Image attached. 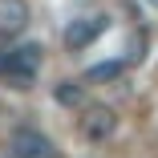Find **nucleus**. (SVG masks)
Wrapping results in <instances>:
<instances>
[{
	"instance_id": "4",
	"label": "nucleus",
	"mask_w": 158,
	"mask_h": 158,
	"mask_svg": "<svg viewBox=\"0 0 158 158\" xmlns=\"http://www.w3.org/2000/svg\"><path fill=\"white\" fill-rule=\"evenodd\" d=\"M106 24H110L106 16H81V20H73V24L65 28V45H69L73 53H81L85 45H93V37H98Z\"/></svg>"
},
{
	"instance_id": "5",
	"label": "nucleus",
	"mask_w": 158,
	"mask_h": 158,
	"mask_svg": "<svg viewBox=\"0 0 158 158\" xmlns=\"http://www.w3.org/2000/svg\"><path fill=\"white\" fill-rule=\"evenodd\" d=\"M28 28V4L24 0H0V37H20Z\"/></svg>"
},
{
	"instance_id": "8",
	"label": "nucleus",
	"mask_w": 158,
	"mask_h": 158,
	"mask_svg": "<svg viewBox=\"0 0 158 158\" xmlns=\"http://www.w3.org/2000/svg\"><path fill=\"white\" fill-rule=\"evenodd\" d=\"M150 4H154V8H158V0H150Z\"/></svg>"
},
{
	"instance_id": "3",
	"label": "nucleus",
	"mask_w": 158,
	"mask_h": 158,
	"mask_svg": "<svg viewBox=\"0 0 158 158\" xmlns=\"http://www.w3.org/2000/svg\"><path fill=\"white\" fill-rule=\"evenodd\" d=\"M12 158H57V142L33 126L12 134Z\"/></svg>"
},
{
	"instance_id": "2",
	"label": "nucleus",
	"mask_w": 158,
	"mask_h": 158,
	"mask_svg": "<svg viewBox=\"0 0 158 158\" xmlns=\"http://www.w3.org/2000/svg\"><path fill=\"white\" fill-rule=\"evenodd\" d=\"M77 130H81V138L93 142V146L110 142V138L118 134V110H114V106H85L81 118H77Z\"/></svg>"
},
{
	"instance_id": "1",
	"label": "nucleus",
	"mask_w": 158,
	"mask_h": 158,
	"mask_svg": "<svg viewBox=\"0 0 158 158\" xmlns=\"http://www.w3.org/2000/svg\"><path fill=\"white\" fill-rule=\"evenodd\" d=\"M41 65H45V49L41 45H16L8 53H0V77H4L8 85H16V89L33 85L37 73H41Z\"/></svg>"
},
{
	"instance_id": "6",
	"label": "nucleus",
	"mask_w": 158,
	"mask_h": 158,
	"mask_svg": "<svg viewBox=\"0 0 158 158\" xmlns=\"http://www.w3.org/2000/svg\"><path fill=\"white\" fill-rule=\"evenodd\" d=\"M53 98H57V106H65V110H85V85L81 81H61L53 89Z\"/></svg>"
},
{
	"instance_id": "7",
	"label": "nucleus",
	"mask_w": 158,
	"mask_h": 158,
	"mask_svg": "<svg viewBox=\"0 0 158 158\" xmlns=\"http://www.w3.org/2000/svg\"><path fill=\"white\" fill-rule=\"evenodd\" d=\"M122 69H126V61H106V65H93L85 73V81H118Z\"/></svg>"
}]
</instances>
